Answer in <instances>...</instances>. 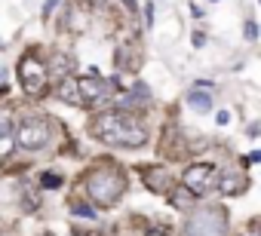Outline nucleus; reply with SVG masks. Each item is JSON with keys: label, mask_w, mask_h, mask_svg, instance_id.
I'll list each match as a JSON object with an SVG mask.
<instances>
[{"label": "nucleus", "mask_w": 261, "mask_h": 236, "mask_svg": "<svg viewBox=\"0 0 261 236\" xmlns=\"http://www.w3.org/2000/svg\"><path fill=\"white\" fill-rule=\"evenodd\" d=\"M0 135H13V123H10V113L0 110Z\"/></svg>", "instance_id": "14"}, {"label": "nucleus", "mask_w": 261, "mask_h": 236, "mask_svg": "<svg viewBox=\"0 0 261 236\" xmlns=\"http://www.w3.org/2000/svg\"><path fill=\"white\" fill-rule=\"evenodd\" d=\"M206 43V34H194V46H203Z\"/></svg>", "instance_id": "18"}, {"label": "nucleus", "mask_w": 261, "mask_h": 236, "mask_svg": "<svg viewBox=\"0 0 261 236\" xmlns=\"http://www.w3.org/2000/svg\"><path fill=\"white\" fill-rule=\"evenodd\" d=\"M0 49H4V40H0Z\"/></svg>", "instance_id": "21"}, {"label": "nucleus", "mask_w": 261, "mask_h": 236, "mask_svg": "<svg viewBox=\"0 0 261 236\" xmlns=\"http://www.w3.org/2000/svg\"><path fill=\"white\" fill-rule=\"evenodd\" d=\"M86 193H89V199L92 202H98V205H111L114 199H120L123 196V175L117 172V169H111V166H98V169H92L89 175H86Z\"/></svg>", "instance_id": "2"}, {"label": "nucleus", "mask_w": 261, "mask_h": 236, "mask_svg": "<svg viewBox=\"0 0 261 236\" xmlns=\"http://www.w3.org/2000/svg\"><path fill=\"white\" fill-rule=\"evenodd\" d=\"M56 95H59L62 101H68V104H80V95H77V80H71V77L59 80V89H56Z\"/></svg>", "instance_id": "8"}, {"label": "nucleus", "mask_w": 261, "mask_h": 236, "mask_svg": "<svg viewBox=\"0 0 261 236\" xmlns=\"http://www.w3.org/2000/svg\"><path fill=\"white\" fill-rule=\"evenodd\" d=\"M209 181H212V166L209 163H194V166H188L181 187H188L191 193H200V190L209 187Z\"/></svg>", "instance_id": "7"}, {"label": "nucleus", "mask_w": 261, "mask_h": 236, "mask_svg": "<svg viewBox=\"0 0 261 236\" xmlns=\"http://www.w3.org/2000/svg\"><path fill=\"white\" fill-rule=\"evenodd\" d=\"M46 138H49V129H46L43 120H25V123L19 126V132L13 135V141H19V148H25V151L43 148Z\"/></svg>", "instance_id": "5"}, {"label": "nucleus", "mask_w": 261, "mask_h": 236, "mask_svg": "<svg viewBox=\"0 0 261 236\" xmlns=\"http://www.w3.org/2000/svg\"><path fill=\"white\" fill-rule=\"evenodd\" d=\"M40 184H43V187H49V190H56V187L62 184V178H59V175H53V172H43V175H40Z\"/></svg>", "instance_id": "13"}, {"label": "nucleus", "mask_w": 261, "mask_h": 236, "mask_svg": "<svg viewBox=\"0 0 261 236\" xmlns=\"http://www.w3.org/2000/svg\"><path fill=\"white\" fill-rule=\"evenodd\" d=\"M74 215H80V218H92L95 209H89V205H74Z\"/></svg>", "instance_id": "16"}, {"label": "nucleus", "mask_w": 261, "mask_h": 236, "mask_svg": "<svg viewBox=\"0 0 261 236\" xmlns=\"http://www.w3.org/2000/svg\"><path fill=\"white\" fill-rule=\"evenodd\" d=\"M4 80H7V74H4V71H0V83H4Z\"/></svg>", "instance_id": "20"}, {"label": "nucleus", "mask_w": 261, "mask_h": 236, "mask_svg": "<svg viewBox=\"0 0 261 236\" xmlns=\"http://www.w3.org/2000/svg\"><path fill=\"white\" fill-rule=\"evenodd\" d=\"M92 135L108 141V144H117V148H139L145 144V129L126 116L120 110H108V113H98L92 120Z\"/></svg>", "instance_id": "1"}, {"label": "nucleus", "mask_w": 261, "mask_h": 236, "mask_svg": "<svg viewBox=\"0 0 261 236\" xmlns=\"http://www.w3.org/2000/svg\"><path fill=\"white\" fill-rule=\"evenodd\" d=\"M10 148H13V135H0V157H4Z\"/></svg>", "instance_id": "15"}, {"label": "nucleus", "mask_w": 261, "mask_h": 236, "mask_svg": "<svg viewBox=\"0 0 261 236\" xmlns=\"http://www.w3.org/2000/svg\"><path fill=\"white\" fill-rule=\"evenodd\" d=\"M191 202H194V193H191L188 187H178V190L172 193V205H175V209H191Z\"/></svg>", "instance_id": "12"}, {"label": "nucleus", "mask_w": 261, "mask_h": 236, "mask_svg": "<svg viewBox=\"0 0 261 236\" xmlns=\"http://www.w3.org/2000/svg\"><path fill=\"white\" fill-rule=\"evenodd\" d=\"M19 80H22L25 92L43 95V92H46V65L37 62L34 55H25V58L19 62Z\"/></svg>", "instance_id": "4"}, {"label": "nucleus", "mask_w": 261, "mask_h": 236, "mask_svg": "<svg viewBox=\"0 0 261 236\" xmlns=\"http://www.w3.org/2000/svg\"><path fill=\"white\" fill-rule=\"evenodd\" d=\"M258 160H261V154H258V151H252V154L246 157V163H258Z\"/></svg>", "instance_id": "19"}, {"label": "nucleus", "mask_w": 261, "mask_h": 236, "mask_svg": "<svg viewBox=\"0 0 261 236\" xmlns=\"http://www.w3.org/2000/svg\"><path fill=\"white\" fill-rule=\"evenodd\" d=\"M188 104L197 107L200 113H206V110H212V95H206V92H200V89H191V92H188Z\"/></svg>", "instance_id": "10"}, {"label": "nucleus", "mask_w": 261, "mask_h": 236, "mask_svg": "<svg viewBox=\"0 0 261 236\" xmlns=\"http://www.w3.org/2000/svg\"><path fill=\"white\" fill-rule=\"evenodd\" d=\"M145 181H148V187H151V190H157V193L169 190V178H166V172H163V169H145Z\"/></svg>", "instance_id": "9"}, {"label": "nucleus", "mask_w": 261, "mask_h": 236, "mask_svg": "<svg viewBox=\"0 0 261 236\" xmlns=\"http://www.w3.org/2000/svg\"><path fill=\"white\" fill-rule=\"evenodd\" d=\"M246 37H249V40H255V37H258V28H255V22H249V25H246Z\"/></svg>", "instance_id": "17"}, {"label": "nucleus", "mask_w": 261, "mask_h": 236, "mask_svg": "<svg viewBox=\"0 0 261 236\" xmlns=\"http://www.w3.org/2000/svg\"><path fill=\"white\" fill-rule=\"evenodd\" d=\"M227 227V215L215 205L203 209V212H194L188 227H185V236H221Z\"/></svg>", "instance_id": "3"}, {"label": "nucleus", "mask_w": 261, "mask_h": 236, "mask_svg": "<svg viewBox=\"0 0 261 236\" xmlns=\"http://www.w3.org/2000/svg\"><path fill=\"white\" fill-rule=\"evenodd\" d=\"M243 184H246V178H243V175H237V172H230V175H224V178H221V193H227V196H230V193H240V190H243Z\"/></svg>", "instance_id": "11"}, {"label": "nucleus", "mask_w": 261, "mask_h": 236, "mask_svg": "<svg viewBox=\"0 0 261 236\" xmlns=\"http://www.w3.org/2000/svg\"><path fill=\"white\" fill-rule=\"evenodd\" d=\"M108 92H111V86H108L105 80H98V77H95V71H92V77H80V80H77L80 104H98V101H105V98H108Z\"/></svg>", "instance_id": "6"}]
</instances>
